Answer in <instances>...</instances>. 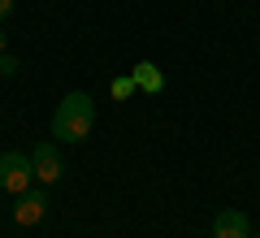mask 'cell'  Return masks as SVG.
I'll return each instance as SVG.
<instances>
[{
    "label": "cell",
    "mask_w": 260,
    "mask_h": 238,
    "mask_svg": "<svg viewBox=\"0 0 260 238\" xmlns=\"http://www.w3.org/2000/svg\"><path fill=\"white\" fill-rule=\"evenodd\" d=\"M95 126V104L87 91H70L61 104H56L52 113V139H61V143H83L87 134H91Z\"/></svg>",
    "instance_id": "6da1fadb"
},
{
    "label": "cell",
    "mask_w": 260,
    "mask_h": 238,
    "mask_svg": "<svg viewBox=\"0 0 260 238\" xmlns=\"http://www.w3.org/2000/svg\"><path fill=\"white\" fill-rule=\"evenodd\" d=\"M251 238H260V234H251Z\"/></svg>",
    "instance_id": "8fae6325"
},
{
    "label": "cell",
    "mask_w": 260,
    "mask_h": 238,
    "mask_svg": "<svg viewBox=\"0 0 260 238\" xmlns=\"http://www.w3.org/2000/svg\"><path fill=\"white\" fill-rule=\"evenodd\" d=\"M130 78H135V83H139V91H148V95L165 91V74H160L152 61H139L135 70H130Z\"/></svg>",
    "instance_id": "8992f818"
},
{
    "label": "cell",
    "mask_w": 260,
    "mask_h": 238,
    "mask_svg": "<svg viewBox=\"0 0 260 238\" xmlns=\"http://www.w3.org/2000/svg\"><path fill=\"white\" fill-rule=\"evenodd\" d=\"M9 13H13V0H0V22L9 18Z\"/></svg>",
    "instance_id": "9c48e42d"
},
{
    "label": "cell",
    "mask_w": 260,
    "mask_h": 238,
    "mask_svg": "<svg viewBox=\"0 0 260 238\" xmlns=\"http://www.w3.org/2000/svg\"><path fill=\"white\" fill-rule=\"evenodd\" d=\"M0 52H5V30H0Z\"/></svg>",
    "instance_id": "30bf717a"
},
{
    "label": "cell",
    "mask_w": 260,
    "mask_h": 238,
    "mask_svg": "<svg viewBox=\"0 0 260 238\" xmlns=\"http://www.w3.org/2000/svg\"><path fill=\"white\" fill-rule=\"evenodd\" d=\"M135 91H139V83H135L130 74H126V78H113V95H117V100H130Z\"/></svg>",
    "instance_id": "52a82bcc"
},
{
    "label": "cell",
    "mask_w": 260,
    "mask_h": 238,
    "mask_svg": "<svg viewBox=\"0 0 260 238\" xmlns=\"http://www.w3.org/2000/svg\"><path fill=\"white\" fill-rule=\"evenodd\" d=\"M13 74H18V61L9 52H0V78H13Z\"/></svg>",
    "instance_id": "ba28073f"
},
{
    "label": "cell",
    "mask_w": 260,
    "mask_h": 238,
    "mask_svg": "<svg viewBox=\"0 0 260 238\" xmlns=\"http://www.w3.org/2000/svg\"><path fill=\"white\" fill-rule=\"evenodd\" d=\"M13 221L18 225H39L44 221V212H48V186H30V191H22V195H13Z\"/></svg>",
    "instance_id": "277c9868"
},
{
    "label": "cell",
    "mask_w": 260,
    "mask_h": 238,
    "mask_svg": "<svg viewBox=\"0 0 260 238\" xmlns=\"http://www.w3.org/2000/svg\"><path fill=\"white\" fill-rule=\"evenodd\" d=\"M30 160H35V182L39 186H52V182L65 178V160H61V152H56L52 139H39L35 152H30Z\"/></svg>",
    "instance_id": "3957f363"
},
{
    "label": "cell",
    "mask_w": 260,
    "mask_h": 238,
    "mask_svg": "<svg viewBox=\"0 0 260 238\" xmlns=\"http://www.w3.org/2000/svg\"><path fill=\"white\" fill-rule=\"evenodd\" d=\"M35 186V160L22 152H0V191L22 195Z\"/></svg>",
    "instance_id": "7a4b0ae2"
},
{
    "label": "cell",
    "mask_w": 260,
    "mask_h": 238,
    "mask_svg": "<svg viewBox=\"0 0 260 238\" xmlns=\"http://www.w3.org/2000/svg\"><path fill=\"white\" fill-rule=\"evenodd\" d=\"M213 238H251V225H247V212L239 208H221L213 221Z\"/></svg>",
    "instance_id": "5b68a950"
}]
</instances>
